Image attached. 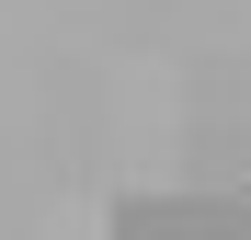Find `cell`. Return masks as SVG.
I'll use <instances>...</instances> for the list:
<instances>
[{
    "mask_svg": "<svg viewBox=\"0 0 251 240\" xmlns=\"http://www.w3.org/2000/svg\"><path fill=\"white\" fill-rule=\"evenodd\" d=\"M240 240H251V217H240Z\"/></svg>",
    "mask_w": 251,
    "mask_h": 240,
    "instance_id": "cell-1",
    "label": "cell"
}]
</instances>
